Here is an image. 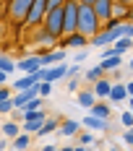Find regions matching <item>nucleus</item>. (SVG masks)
Returning a JSON list of instances; mask_svg holds the SVG:
<instances>
[{"instance_id": "f257e3e1", "label": "nucleus", "mask_w": 133, "mask_h": 151, "mask_svg": "<svg viewBox=\"0 0 133 151\" xmlns=\"http://www.w3.org/2000/svg\"><path fill=\"white\" fill-rule=\"evenodd\" d=\"M99 31H102V24L97 21L91 5H78V34H84L86 39H91V37H97Z\"/></svg>"}, {"instance_id": "f03ea898", "label": "nucleus", "mask_w": 133, "mask_h": 151, "mask_svg": "<svg viewBox=\"0 0 133 151\" xmlns=\"http://www.w3.org/2000/svg\"><path fill=\"white\" fill-rule=\"evenodd\" d=\"M78 31V0L63 3V37Z\"/></svg>"}, {"instance_id": "7ed1b4c3", "label": "nucleus", "mask_w": 133, "mask_h": 151, "mask_svg": "<svg viewBox=\"0 0 133 151\" xmlns=\"http://www.w3.org/2000/svg\"><path fill=\"white\" fill-rule=\"evenodd\" d=\"M42 26L50 31L55 39H60V37H63V5H60V8H50V11L44 13Z\"/></svg>"}, {"instance_id": "20e7f679", "label": "nucleus", "mask_w": 133, "mask_h": 151, "mask_svg": "<svg viewBox=\"0 0 133 151\" xmlns=\"http://www.w3.org/2000/svg\"><path fill=\"white\" fill-rule=\"evenodd\" d=\"M34 0H8V18L13 24H24L26 16H29V8Z\"/></svg>"}, {"instance_id": "39448f33", "label": "nucleus", "mask_w": 133, "mask_h": 151, "mask_svg": "<svg viewBox=\"0 0 133 151\" xmlns=\"http://www.w3.org/2000/svg\"><path fill=\"white\" fill-rule=\"evenodd\" d=\"M44 13H47V0H34L31 8H29V16H26V21H24V26H26V29H37V26H42Z\"/></svg>"}, {"instance_id": "423d86ee", "label": "nucleus", "mask_w": 133, "mask_h": 151, "mask_svg": "<svg viewBox=\"0 0 133 151\" xmlns=\"http://www.w3.org/2000/svg\"><path fill=\"white\" fill-rule=\"evenodd\" d=\"M112 3L115 0H97L91 5V11H94V16H97L99 24H110L112 21Z\"/></svg>"}, {"instance_id": "0eeeda50", "label": "nucleus", "mask_w": 133, "mask_h": 151, "mask_svg": "<svg viewBox=\"0 0 133 151\" xmlns=\"http://www.w3.org/2000/svg\"><path fill=\"white\" fill-rule=\"evenodd\" d=\"M16 68H18L21 73H26V76H29V73H37L42 65H39V58H37V55H31V58H18Z\"/></svg>"}, {"instance_id": "6e6552de", "label": "nucleus", "mask_w": 133, "mask_h": 151, "mask_svg": "<svg viewBox=\"0 0 133 151\" xmlns=\"http://www.w3.org/2000/svg\"><path fill=\"white\" fill-rule=\"evenodd\" d=\"M31 39H34V45H42V47H55V42H58V39H55L50 31L44 29V26H37Z\"/></svg>"}, {"instance_id": "1a4fd4ad", "label": "nucleus", "mask_w": 133, "mask_h": 151, "mask_svg": "<svg viewBox=\"0 0 133 151\" xmlns=\"http://www.w3.org/2000/svg\"><path fill=\"white\" fill-rule=\"evenodd\" d=\"M39 58V65L42 68H47V65H52V63H63L65 60V50H50V52H44V55H37Z\"/></svg>"}, {"instance_id": "9d476101", "label": "nucleus", "mask_w": 133, "mask_h": 151, "mask_svg": "<svg viewBox=\"0 0 133 151\" xmlns=\"http://www.w3.org/2000/svg\"><path fill=\"white\" fill-rule=\"evenodd\" d=\"M86 45H89V39L84 37V34H78V31L60 39V47H86Z\"/></svg>"}, {"instance_id": "9b49d317", "label": "nucleus", "mask_w": 133, "mask_h": 151, "mask_svg": "<svg viewBox=\"0 0 133 151\" xmlns=\"http://www.w3.org/2000/svg\"><path fill=\"white\" fill-rule=\"evenodd\" d=\"M110 89H112V81L110 78H99V81H94V94H97V99H102V96H110Z\"/></svg>"}, {"instance_id": "f8f14e48", "label": "nucleus", "mask_w": 133, "mask_h": 151, "mask_svg": "<svg viewBox=\"0 0 133 151\" xmlns=\"http://www.w3.org/2000/svg\"><path fill=\"white\" fill-rule=\"evenodd\" d=\"M110 102H125L128 99V89H125V83H112V89H110V96H107Z\"/></svg>"}, {"instance_id": "ddd939ff", "label": "nucleus", "mask_w": 133, "mask_h": 151, "mask_svg": "<svg viewBox=\"0 0 133 151\" xmlns=\"http://www.w3.org/2000/svg\"><path fill=\"white\" fill-rule=\"evenodd\" d=\"M81 125H84V128H91V130H107V128H110V120H99V117H91V115H89V117L81 120Z\"/></svg>"}, {"instance_id": "4468645a", "label": "nucleus", "mask_w": 133, "mask_h": 151, "mask_svg": "<svg viewBox=\"0 0 133 151\" xmlns=\"http://www.w3.org/2000/svg\"><path fill=\"white\" fill-rule=\"evenodd\" d=\"M110 104H104V102H94L91 107V117H99V120H110Z\"/></svg>"}, {"instance_id": "2eb2a0df", "label": "nucleus", "mask_w": 133, "mask_h": 151, "mask_svg": "<svg viewBox=\"0 0 133 151\" xmlns=\"http://www.w3.org/2000/svg\"><path fill=\"white\" fill-rule=\"evenodd\" d=\"M128 47H133V39H128V37H120L118 42H112V52H115L118 58H123Z\"/></svg>"}, {"instance_id": "dca6fc26", "label": "nucleus", "mask_w": 133, "mask_h": 151, "mask_svg": "<svg viewBox=\"0 0 133 151\" xmlns=\"http://www.w3.org/2000/svg\"><path fill=\"white\" fill-rule=\"evenodd\" d=\"M94 102H97V94H94L91 89H86V91H81V94H78V104H81V107L91 109V107H94Z\"/></svg>"}, {"instance_id": "f3484780", "label": "nucleus", "mask_w": 133, "mask_h": 151, "mask_svg": "<svg viewBox=\"0 0 133 151\" xmlns=\"http://www.w3.org/2000/svg\"><path fill=\"white\" fill-rule=\"evenodd\" d=\"M78 128H81V122H76V120H63L60 122V133L63 136H76Z\"/></svg>"}, {"instance_id": "a211bd4d", "label": "nucleus", "mask_w": 133, "mask_h": 151, "mask_svg": "<svg viewBox=\"0 0 133 151\" xmlns=\"http://www.w3.org/2000/svg\"><path fill=\"white\" fill-rule=\"evenodd\" d=\"M29 143H31L29 133H21V136L13 138V149H16V151H26V149H29Z\"/></svg>"}, {"instance_id": "6ab92c4d", "label": "nucleus", "mask_w": 133, "mask_h": 151, "mask_svg": "<svg viewBox=\"0 0 133 151\" xmlns=\"http://www.w3.org/2000/svg\"><path fill=\"white\" fill-rule=\"evenodd\" d=\"M120 63H123V58H118V55H115V58H104V60H99V68L107 73V70H115Z\"/></svg>"}, {"instance_id": "aec40b11", "label": "nucleus", "mask_w": 133, "mask_h": 151, "mask_svg": "<svg viewBox=\"0 0 133 151\" xmlns=\"http://www.w3.org/2000/svg\"><path fill=\"white\" fill-rule=\"evenodd\" d=\"M0 130H3V136H5V138H16V136H21V130H18V122H13V120L5 122Z\"/></svg>"}, {"instance_id": "412c9836", "label": "nucleus", "mask_w": 133, "mask_h": 151, "mask_svg": "<svg viewBox=\"0 0 133 151\" xmlns=\"http://www.w3.org/2000/svg\"><path fill=\"white\" fill-rule=\"evenodd\" d=\"M58 125H60V122L55 120V117H50V120H44V122H42V128H39V133H37V136H50L52 130H58Z\"/></svg>"}, {"instance_id": "4be33fe9", "label": "nucleus", "mask_w": 133, "mask_h": 151, "mask_svg": "<svg viewBox=\"0 0 133 151\" xmlns=\"http://www.w3.org/2000/svg\"><path fill=\"white\" fill-rule=\"evenodd\" d=\"M0 70H3V73L5 76H11L16 70V63L11 60V58H8V55H0Z\"/></svg>"}, {"instance_id": "5701e85b", "label": "nucleus", "mask_w": 133, "mask_h": 151, "mask_svg": "<svg viewBox=\"0 0 133 151\" xmlns=\"http://www.w3.org/2000/svg\"><path fill=\"white\" fill-rule=\"evenodd\" d=\"M42 122L44 120H26V122H24V130H26V133H39Z\"/></svg>"}, {"instance_id": "b1692460", "label": "nucleus", "mask_w": 133, "mask_h": 151, "mask_svg": "<svg viewBox=\"0 0 133 151\" xmlns=\"http://www.w3.org/2000/svg\"><path fill=\"white\" fill-rule=\"evenodd\" d=\"M99 78H104V70L99 68V65H97V68H91V70L86 73V81H91V83H94V81H99Z\"/></svg>"}, {"instance_id": "393cba45", "label": "nucleus", "mask_w": 133, "mask_h": 151, "mask_svg": "<svg viewBox=\"0 0 133 151\" xmlns=\"http://www.w3.org/2000/svg\"><path fill=\"white\" fill-rule=\"evenodd\" d=\"M37 91H39V96H50V94H52V83H47V81H39V83H37Z\"/></svg>"}, {"instance_id": "a878e982", "label": "nucleus", "mask_w": 133, "mask_h": 151, "mask_svg": "<svg viewBox=\"0 0 133 151\" xmlns=\"http://www.w3.org/2000/svg\"><path fill=\"white\" fill-rule=\"evenodd\" d=\"M21 109H42V96H34L29 104H24Z\"/></svg>"}, {"instance_id": "bb28decb", "label": "nucleus", "mask_w": 133, "mask_h": 151, "mask_svg": "<svg viewBox=\"0 0 133 151\" xmlns=\"http://www.w3.org/2000/svg\"><path fill=\"white\" fill-rule=\"evenodd\" d=\"M11 109H13V99H5V102H0V115L11 112Z\"/></svg>"}, {"instance_id": "cd10ccee", "label": "nucleus", "mask_w": 133, "mask_h": 151, "mask_svg": "<svg viewBox=\"0 0 133 151\" xmlns=\"http://www.w3.org/2000/svg\"><path fill=\"white\" fill-rule=\"evenodd\" d=\"M120 122H123L125 128H133V115H131V112H123V117H120Z\"/></svg>"}, {"instance_id": "c85d7f7f", "label": "nucleus", "mask_w": 133, "mask_h": 151, "mask_svg": "<svg viewBox=\"0 0 133 151\" xmlns=\"http://www.w3.org/2000/svg\"><path fill=\"white\" fill-rule=\"evenodd\" d=\"M123 37L133 39V24H123Z\"/></svg>"}, {"instance_id": "c756f323", "label": "nucleus", "mask_w": 133, "mask_h": 151, "mask_svg": "<svg viewBox=\"0 0 133 151\" xmlns=\"http://www.w3.org/2000/svg\"><path fill=\"white\" fill-rule=\"evenodd\" d=\"M123 141H125V143H131V146H133V128H128V130L123 133Z\"/></svg>"}, {"instance_id": "7c9ffc66", "label": "nucleus", "mask_w": 133, "mask_h": 151, "mask_svg": "<svg viewBox=\"0 0 133 151\" xmlns=\"http://www.w3.org/2000/svg\"><path fill=\"white\" fill-rule=\"evenodd\" d=\"M63 3H65V0H47V11H50V8H60Z\"/></svg>"}, {"instance_id": "2f4dec72", "label": "nucleus", "mask_w": 133, "mask_h": 151, "mask_svg": "<svg viewBox=\"0 0 133 151\" xmlns=\"http://www.w3.org/2000/svg\"><path fill=\"white\" fill-rule=\"evenodd\" d=\"M91 141H94V136H91V133H81V143H84V146H86V143H91Z\"/></svg>"}, {"instance_id": "473e14b6", "label": "nucleus", "mask_w": 133, "mask_h": 151, "mask_svg": "<svg viewBox=\"0 0 133 151\" xmlns=\"http://www.w3.org/2000/svg\"><path fill=\"white\" fill-rule=\"evenodd\" d=\"M5 99H11V89H0V102H5Z\"/></svg>"}, {"instance_id": "72a5a7b5", "label": "nucleus", "mask_w": 133, "mask_h": 151, "mask_svg": "<svg viewBox=\"0 0 133 151\" xmlns=\"http://www.w3.org/2000/svg\"><path fill=\"white\" fill-rule=\"evenodd\" d=\"M104 58H115V52H112V47H107V50H102V60Z\"/></svg>"}, {"instance_id": "f704fd0d", "label": "nucleus", "mask_w": 133, "mask_h": 151, "mask_svg": "<svg viewBox=\"0 0 133 151\" xmlns=\"http://www.w3.org/2000/svg\"><path fill=\"white\" fill-rule=\"evenodd\" d=\"M76 89H78V81L71 78V81H68V91H76Z\"/></svg>"}, {"instance_id": "c9c22d12", "label": "nucleus", "mask_w": 133, "mask_h": 151, "mask_svg": "<svg viewBox=\"0 0 133 151\" xmlns=\"http://www.w3.org/2000/svg\"><path fill=\"white\" fill-rule=\"evenodd\" d=\"M115 3H120V5H125V8H131V11H133V0H115Z\"/></svg>"}, {"instance_id": "e433bc0d", "label": "nucleus", "mask_w": 133, "mask_h": 151, "mask_svg": "<svg viewBox=\"0 0 133 151\" xmlns=\"http://www.w3.org/2000/svg\"><path fill=\"white\" fill-rule=\"evenodd\" d=\"M78 70H81V68H76V65H73V68H68V76H71V78H76V76H78Z\"/></svg>"}, {"instance_id": "4c0bfd02", "label": "nucleus", "mask_w": 133, "mask_h": 151, "mask_svg": "<svg viewBox=\"0 0 133 151\" xmlns=\"http://www.w3.org/2000/svg\"><path fill=\"white\" fill-rule=\"evenodd\" d=\"M125 89H128V96L133 99V81H131V83H125Z\"/></svg>"}, {"instance_id": "58836bf2", "label": "nucleus", "mask_w": 133, "mask_h": 151, "mask_svg": "<svg viewBox=\"0 0 133 151\" xmlns=\"http://www.w3.org/2000/svg\"><path fill=\"white\" fill-rule=\"evenodd\" d=\"M97 0H78V5H94Z\"/></svg>"}, {"instance_id": "ea45409f", "label": "nucleus", "mask_w": 133, "mask_h": 151, "mask_svg": "<svg viewBox=\"0 0 133 151\" xmlns=\"http://www.w3.org/2000/svg\"><path fill=\"white\" fill-rule=\"evenodd\" d=\"M5 81H8V76H5V73H3V70H0V86H3Z\"/></svg>"}, {"instance_id": "a19ab883", "label": "nucleus", "mask_w": 133, "mask_h": 151, "mask_svg": "<svg viewBox=\"0 0 133 151\" xmlns=\"http://www.w3.org/2000/svg\"><path fill=\"white\" fill-rule=\"evenodd\" d=\"M73 151H86V149H84V146H78V149H73Z\"/></svg>"}, {"instance_id": "79ce46f5", "label": "nucleus", "mask_w": 133, "mask_h": 151, "mask_svg": "<svg viewBox=\"0 0 133 151\" xmlns=\"http://www.w3.org/2000/svg\"><path fill=\"white\" fill-rule=\"evenodd\" d=\"M128 99H131V96H128ZM131 115H133V99H131Z\"/></svg>"}, {"instance_id": "37998d69", "label": "nucleus", "mask_w": 133, "mask_h": 151, "mask_svg": "<svg viewBox=\"0 0 133 151\" xmlns=\"http://www.w3.org/2000/svg\"><path fill=\"white\" fill-rule=\"evenodd\" d=\"M110 151H120V149H118V146H112V149H110Z\"/></svg>"}, {"instance_id": "c03bdc74", "label": "nucleus", "mask_w": 133, "mask_h": 151, "mask_svg": "<svg viewBox=\"0 0 133 151\" xmlns=\"http://www.w3.org/2000/svg\"><path fill=\"white\" fill-rule=\"evenodd\" d=\"M60 151H73V149H60Z\"/></svg>"}, {"instance_id": "a18cd8bd", "label": "nucleus", "mask_w": 133, "mask_h": 151, "mask_svg": "<svg viewBox=\"0 0 133 151\" xmlns=\"http://www.w3.org/2000/svg\"><path fill=\"white\" fill-rule=\"evenodd\" d=\"M0 37H3V26H0Z\"/></svg>"}, {"instance_id": "49530a36", "label": "nucleus", "mask_w": 133, "mask_h": 151, "mask_svg": "<svg viewBox=\"0 0 133 151\" xmlns=\"http://www.w3.org/2000/svg\"><path fill=\"white\" fill-rule=\"evenodd\" d=\"M131 70H133V60H131Z\"/></svg>"}, {"instance_id": "de8ad7c7", "label": "nucleus", "mask_w": 133, "mask_h": 151, "mask_svg": "<svg viewBox=\"0 0 133 151\" xmlns=\"http://www.w3.org/2000/svg\"><path fill=\"white\" fill-rule=\"evenodd\" d=\"M55 151H58V149H55Z\"/></svg>"}]
</instances>
